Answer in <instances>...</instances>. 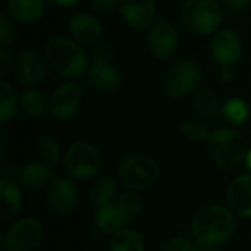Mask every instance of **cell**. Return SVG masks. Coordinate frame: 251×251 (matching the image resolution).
<instances>
[{"mask_svg":"<svg viewBox=\"0 0 251 251\" xmlns=\"http://www.w3.org/2000/svg\"><path fill=\"white\" fill-rule=\"evenodd\" d=\"M54 4L57 6H62V7H74L76 6L81 0H51Z\"/></svg>","mask_w":251,"mask_h":251,"instance_id":"obj_38","label":"cell"},{"mask_svg":"<svg viewBox=\"0 0 251 251\" xmlns=\"http://www.w3.org/2000/svg\"><path fill=\"white\" fill-rule=\"evenodd\" d=\"M116 204L126 222V225L132 224L137 221V218L141 215L143 210V200L138 191H132V190H126L122 194H119Z\"/></svg>","mask_w":251,"mask_h":251,"instance_id":"obj_28","label":"cell"},{"mask_svg":"<svg viewBox=\"0 0 251 251\" xmlns=\"http://www.w3.org/2000/svg\"><path fill=\"white\" fill-rule=\"evenodd\" d=\"M44 235L41 222L37 218L26 216L12 221L3 234V247L6 251H35Z\"/></svg>","mask_w":251,"mask_h":251,"instance_id":"obj_8","label":"cell"},{"mask_svg":"<svg viewBox=\"0 0 251 251\" xmlns=\"http://www.w3.org/2000/svg\"><path fill=\"white\" fill-rule=\"evenodd\" d=\"M210 56L219 68H235L243 56V40L232 28L218 29L210 40Z\"/></svg>","mask_w":251,"mask_h":251,"instance_id":"obj_10","label":"cell"},{"mask_svg":"<svg viewBox=\"0 0 251 251\" xmlns=\"http://www.w3.org/2000/svg\"><path fill=\"white\" fill-rule=\"evenodd\" d=\"M181 132L185 140H188L194 144H200V143L207 141L212 131L204 119H200L196 116V118H190V119L184 121V124L181 126Z\"/></svg>","mask_w":251,"mask_h":251,"instance_id":"obj_30","label":"cell"},{"mask_svg":"<svg viewBox=\"0 0 251 251\" xmlns=\"http://www.w3.org/2000/svg\"><path fill=\"white\" fill-rule=\"evenodd\" d=\"M122 21L134 31H149L157 21L156 0H118Z\"/></svg>","mask_w":251,"mask_h":251,"instance_id":"obj_13","label":"cell"},{"mask_svg":"<svg viewBox=\"0 0 251 251\" xmlns=\"http://www.w3.org/2000/svg\"><path fill=\"white\" fill-rule=\"evenodd\" d=\"M203 69L193 59H181L175 62L163 78V90L169 99L181 100L193 96L201 84Z\"/></svg>","mask_w":251,"mask_h":251,"instance_id":"obj_6","label":"cell"},{"mask_svg":"<svg viewBox=\"0 0 251 251\" xmlns=\"http://www.w3.org/2000/svg\"><path fill=\"white\" fill-rule=\"evenodd\" d=\"M47 69L49 66L44 54L34 49H26L21 51L15 60L13 76L19 85L25 88H35L46 79Z\"/></svg>","mask_w":251,"mask_h":251,"instance_id":"obj_12","label":"cell"},{"mask_svg":"<svg viewBox=\"0 0 251 251\" xmlns=\"http://www.w3.org/2000/svg\"><path fill=\"white\" fill-rule=\"evenodd\" d=\"M94 222L97 229L104 234V235H113L115 232H118L119 229H122L124 226H126V222L118 207L116 203L96 209V215H94Z\"/></svg>","mask_w":251,"mask_h":251,"instance_id":"obj_24","label":"cell"},{"mask_svg":"<svg viewBox=\"0 0 251 251\" xmlns=\"http://www.w3.org/2000/svg\"><path fill=\"white\" fill-rule=\"evenodd\" d=\"M90 62H113V51L107 46H97L90 51Z\"/></svg>","mask_w":251,"mask_h":251,"instance_id":"obj_36","label":"cell"},{"mask_svg":"<svg viewBox=\"0 0 251 251\" xmlns=\"http://www.w3.org/2000/svg\"><path fill=\"white\" fill-rule=\"evenodd\" d=\"M110 251H146V243L140 232L124 226L110 237L109 243Z\"/></svg>","mask_w":251,"mask_h":251,"instance_id":"obj_26","label":"cell"},{"mask_svg":"<svg viewBox=\"0 0 251 251\" xmlns=\"http://www.w3.org/2000/svg\"><path fill=\"white\" fill-rule=\"evenodd\" d=\"M87 79L99 91H115L122 84V72L113 62H93L87 71Z\"/></svg>","mask_w":251,"mask_h":251,"instance_id":"obj_18","label":"cell"},{"mask_svg":"<svg viewBox=\"0 0 251 251\" xmlns=\"http://www.w3.org/2000/svg\"><path fill=\"white\" fill-rule=\"evenodd\" d=\"M221 116L229 126L238 128L250 118V104L241 97H231L221 106Z\"/></svg>","mask_w":251,"mask_h":251,"instance_id":"obj_25","label":"cell"},{"mask_svg":"<svg viewBox=\"0 0 251 251\" xmlns=\"http://www.w3.org/2000/svg\"><path fill=\"white\" fill-rule=\"evenodd\" d=\"M15 57L7 49H0V78L6 79L7 76L13 75L15 71Z\"/></svg>","mask_w":251,"mask_h":251,"instance_id":"obj_34","label":"cell"},{"mask_svg":"<svg viewBox=\"0 0 251 251\" xmlns=\"http://www.w3.org/2000/svg\"><path fill=\"white\" fill-rule=\"evenodd\" d=\"M19 109L29 118L40 119L50 112V99L43 91L35 88H25L19 93Z\"/></svg>","mask_w":251,"mask_h":251,"instance_id":"obj_23","label":"cell"},{"mask_svg":"<svg viewBox=\"0 0 251 251\" xmlns=\"http://www.w3.org/2000/svg\"><path fill=\"white\" fill-rule=\"evenodd\" d=\"M6 13L18 24L31 25L46 13V0H6Z\"/></svg>","mask_w":251,"mask_h":251,"instance_id":"obj_20","label":"cell"},{"mask_svg":"<svg viewBox=\"0 0 251 251\" xmlns=\"http://www.w3.org/2000/svg\"><path fill=\"white\" fill-rule=\"evenodd\" d=\"M219 81L224 84H231L235 79V71L234 68H219Z\"/></svg>","mask_w":251,"mask_h":251,"instance_id":"obj_37","label":"cell"},{"mask_svg":"<svg viewBox=\"0 0 251 251\" xmlns=\"http://www.w3.org/2000/svg\"><path fill=\"white\" fill-rule=\"evenodd\" d=\"M68 35L78 41L79 44L93 46L101 40L104 28L97 15L93 12H78L74 13L66 24Z\"/></svg>","mask_w":251,"mask_h":251,"instance_id":"obj_15","label":"cell"},{"mask_svg":"<svg viewBox=\"0 0 251 251\" xmlns=\"http://www.w3.org/2000/svg\"><path fill=\"white\" fill-rule=\"evenodd\" d=\"M247 171L251 174V146L249 147V151H247V156H246V162H244Z\"/></svg>","mask_w":251,"mask_h":251,"instance_id":"obj_39","label":"cell"},{"mask_svg":"<svg viewBox=\"0 0 251 251\" xmlns=\"http://www.w3.org/2000/svg\"><path fill=\"white\" fill-rule=\"evenodd\" d=\"M206 147L216 166L225 171H234L244 165L249 151L246 137L234 126L213 129L206 141Z\"/></svg>","mask_w":251,"mask_h":251,"instance_id":"obj_3","label":"cell"},{"mask_svg":"<svg viewBox=\"0 0 251 251\" xmlns=\"http://www.w3.org/2000/svg\"><path fill=\"white\" fill-rule=\"evenodd\" d=\"M221 100L210 88H199L191 96V107L197 118L209 121L221 115Z\"/></svg>","mask_w":251,"mask_h":251,"instance_id":"obj_22","label":"cell"},{"mask_svg":"<svg viewBox=\"0 0 251 251\" xmlns=\"http://www.w3.org/2000/svg\"><path fill=\"white\" fill-rule=\"evenodd\" d=\"M179 46V32L176 26L165 19H157L147 31V47L150 54L160 62L175 56Z\"/></svg>","mask_w":251,"mask_h":251,"instance_id":"obj_11","label":"cell"},{"mask_svg":"<svg viewBox=\"0 0 251 251\" xmlns=\"http://www.w3.org/2000/svg\"><path fill=\"white\" fill-rule=\"evenodd\" d=\"M0 197H1V218L3 221H15L24 206L22 185L18 181L1 178L0 181Z\"/></svg>","mask_w":251,"mask_h":251,"instance_id":"obj_19","label":"cell"},{"mask_svg":"<svg viewBox=\"0 0 251 251\" xmlns=\"http://www.w3.org/2000/svg\"><path fill=\"white\" fill-rule=\"evenodd\" d=\"M19 109V94L7 79H0V124L10 122Z\"/></svg>","mask_w":251,"mask_h":251,"instance_id":"obj_27","label":"cell"},{"mask_svg":"<svg viewBox=\"0 0 251 251\" xmlns=\"http://www.w3.org/2000/svg\"><path fill=\"white\" fill-rule=\"evenodd\" d=\"M116 193H118V179L113 175L106 174L94 179L88 191V199L96 209H100L116 203L115 201Z\"/></svg>","mask_w":251,"mask_h":251,"instance_id":"obj_21","label":"cell"},{"mask_svg":"<svg viewBox=\"0 0 251 251\" xmlns=\"http://www.w3.org/2000/svg\"><path fill=\"white\" fill-rule=\"evenodd\" d=\"M196 251H225V250H222L221 247H199V246H197V250Z\"/></svg>","mask_w":251,"mask_h":251,"instance_id":"obj_40","label":"cell"},{"mask_svg":"<svg viewBox=\"0 0 251 251\" xmlns=\"http://www.w3.org/2000/svg\"><path fill=\"white\" fill-rule=\"evenodd\" d=\"M237 215L222 204L200 207L190 224L191 237L199 247H221L237 232Z\"/></svg>","mask_w":251,"mask_h":251,"instance_id":"obj_1","label":"cell"},{"mask_svg":"<svg viewBox=\"0 0 251 251\" xmlns=\"http://www.w3.org/2000/svg\"><path fill=\"white\" fill-rule=\"evenodd\" d=\"M35 149H37V154H38L40 160L46 162L51 168L59 165L60 160H63L65 153L62 151V147H60L59 141L54 137H50V135L41 137L38 140Z\"/></svg>","mask_w":251,"mask_h":251,"instance_id":"obj_29","label":"cell"},{"mask_svg":"<svg viewBox=\"0 0 251 251\" xmlns=\"http://www.w3.org/2000/svg\"><path fill=\"white\" fill-rule=\"evenodd\" d=\"M181 19L187 31L194 35H213L221 29L224 7L219 0H185L181 9Z\"/></svg>","mask_w":251,"mask_h":251,"instance_id":"obj_4","label":"cell"},{"mask_svg":"<svg viewBox=\"0 0 251 251\" xmlns=\"http://www.w3.org/2000/svg\"><path fill=\"white\" fill-rule=\"evenodd\" d=\"M78 188L69 178L56 176L46 188L47 206L57 216L71 215L78 204Z\"/></svg>","mask_w":251,"mask_h":251,"instance_id":"obj_14","label":"cell"},{"mask_svg":"<svg viewBox=\"0 0 251 251\" xmlns=\"http://www.w3.org/2000/svg\"><path fill=\"white\" fill-rule=\"evenodd\" d=\"M228 207L240 218H251V174L234 178L226 190Z\"/></svg>","mask_w":251,"mask_h":251,"instance_id":"obj_16","label":"cell"},{"mask_svg":"<svg viewBox=\"0 0 251 251\" xmlns=\"http://www.w3.org/2000/svg\"><path fill=\"white\" fill-rule=\"evenodd\" d=\"M53 178L51 166L43 160L28 162L16 172V181L28 191H40L47 188Z\"/></svg>","mask_w":251,"mask_h":251,"instance_id":"obj_17","label":"cell"},{"mask_svg":"<svg viewBox=\"0 0 251 251\" xmlns=\"http://www.w3.org/2000/svg\"><path fill=\"white\" fill-rule=\"evenodd\" d=\"M224 10L231 15H240L246 12L251 4V0H219Z\"/></svg>","mask_w":251,"mask_h":251,"instance_id":"obj_35","label":"cell"},{"mask_svg":"<svg viewBox=\"0 0 251 251\" xmlns=\"http://www.w3.org/2000/svg\"><path fill=\"white\" fill-rule=\"evenodd\" d=\"M63 168L75 181H90L101 169V153L90 141H76L63 154Z\"/></svg>","mask_w":251,"mask_h":251,"instance_id":"obj_7","label":"cell"},{"mask_svg":"<svg viewBox=\"0 0 251 251\" xmlns=\"http://www.w3.org/2000/svg\"><path fill=\"white\" fill-rule=\"evenodd\" d=\"M118 9V0H90V12L100 16H109Z\"/></svg>","mask_w":251,"mask_h":251,"instance_id":"obj_33","label":"cell"},{"mask_svg":"<svg viewBox=\"0 0 251 251\" xmlns=\"http://www.w3.org/2000/svg\"><path fill=\"white\" fill-rule=\"evenodd\" d=\"M197 244L193 238H187L184 235H174L168 238L162 247V251H196Z\"/></svg>","mask_w":251,"mask_h":251,"instance_id":"obj_32","label":"cell"},{"mask_svg":"<svg viewBox=\"0 0 251 251\" xmlns=\"http://www.w3.org/2000/svg\"><path fill=\"white\" fill-rule=\"evenodd\" d=\"M15 21L4 12L0 16V49H7L15 40Z\"/></svg>","mask_w":251,"mask_h":251,"instance_id":"obj_31","label":"cell"},{"mask_svg":"<svg viewBox=\"0 0 251 251\" xmlns=\"http://www.w3.org/2000/svg\"><path fill=\"white\" fill-rule=\"evenodd\" d=\"M159 162L149 154H131L125 157L118 168V179L132 191H146L151 188L160 178Z\"/></svg>","mask_w":251,"mask_h":251,"instance_id":"obj_5","label":"cell"},{"mask_svg":"<svg viewBox=\"0 0 251 251\" xmlns=\"http://www.w3.org/2000/svg\"><path fill=\"white\" fill-rule=\"evenodd\" d=\"M49 69L65 79H76L90 68V53L69 35L50 38L43 49Z\"/></svg>","mask_w":251,"mask_h":251,"instance_id":"obj_2","label":"cell"},{"mask_svg":"<svg viewBox=\"0 0 251 251\" xmlns=\"http://www.w3.org/2000/svg\"><path fill=\"white\" fill-rule=\"evenodd\" d=\"M50 99V112L49 115L59 122L71 121L81 109L82 104V88L74 79H66L59 84L51 93Z\"/></svg>","mask_w":251,"mask_h":251,"instance_id":"obj_9","label":"cell"}]
</instances>
